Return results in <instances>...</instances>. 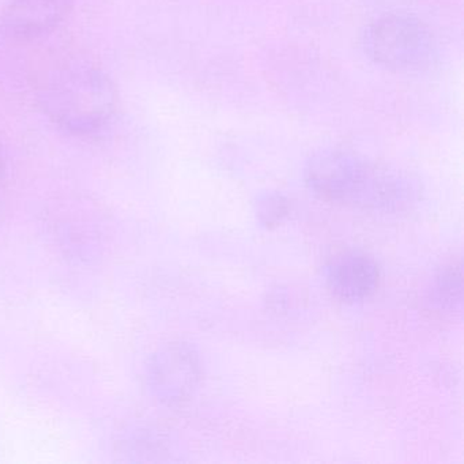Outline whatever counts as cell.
Returning a JSON list of instances; mask_svg holds the SVG:
<instances>
[{
    "mask_svg": "<svg viewBox=\"0 0 464 464\" xmlns=\"http://www.w3.org/2000/svg\"><path fill=\"white\" fill-rule=\"evenodd\" d=\"M74 0H9L0 13V34L13 43L47 36L72 12Z\"/></svg>",
    "mask_w": 464,
    "mask_h": 464,
    "instance_id": "277c9868",
    "label": "cell"
},
{
    "mask_svg": "<svg viewBox=\"0 0 464 464\" xmlns=\"http://www.w3.org/2000/svg\"><path fill=\"white\" fill-rule=\"evenodd\" d=\"M36 92L47 118L69 134H96L118 110V92L111 78L81 56L51 64L40 75Z\"/></svg>",
    "mask_w": 464,
    "mask_h": 464,
    "instance_id": "6da1fadb",
    "label": "cell"
},
{
    "mask_svg": "<svg viewBox=\"0 0 464 464\" xmlns=\"http://www.w3.org/2000/svg\"><path fill=\"white\" fill-rule=\"evenodd\" d=\"M363 47L374 63L392 72H420L436 58L430 29L409 14L392 13L374 20L365 29Z\"/></svg>",
    "mask_w": 464,
    "mask_h": 464,
    "instance_id": "3957f363",
    "label": "cell"
},
{
    "mask_svg": "<svg viewBox=\"0 0 464 464\" xmlns=\"http://www.w3.org/2000/svg\"><path fill=\"white\" fill-rule=\"evenodd\" d=\"M305 180L320 199L357 208H392L410 197L406 179L343 151L314 157Z\"/></svg>",
    "mask_w": 464,
    "mask_h": 464,
    "instance_id": "7a4b0ae2",
    "label": "cell"
},
{
    "mask_svg": "<svg viewBox=\"0 0 464 464\" xmlns=\"http://www.w3.org/2000/svg\"><path fill=\"white\" fill-rule=\"evenodd\" d=\"M461 293H463V276H461L460 263L445 266L437 276V300L445 308L455 309L461 304Z\"/></svg>",
    "mask_w": 464,
    "mask_h": 464,
    "instance_id": "52a82bcc",
    "label": "cell"
},
{
    "mask_svg": "<svg viewBox=\"0 0 464 464\" xmlns=\"http://www.w3.org/2000/svg\"><path fill=\"white\" fill-rule=\"evenodd\" d=\"M200 379L198 355L187 346L168 349L157 363L156 380L169 401H181L191 393Z\"/></svg>",
    "mask_w": 464,
    "mask_h": 464,
    "instance_id": "8992f818",
    "label": "cell"
},
{
    "mask_svg": "<svg viewBox=\"0 0 464 464\" xmlns=\"http://www.w3.org/2000/svg\"><path fill=\"white\" fill-rule=\"evenodd\" d=\"M287 211H289V205L286 199L282 197H271L262 203L259 216L266 225H273L278 224L286 216Z\"/></svg>",
    "mask_w": 464,
    "mask_h": 464,
    "instance_id": "ba28073f",
    "label": "cell"
},
{
    "mask_svg": "<svg viewBox=\"0 0 464 464\" xmlns=\"http://www.w3.org/2000/svg\"><path fill=\"white\" fill-rule=\"evenodd\" d=\"M7 186H9V165L4 154L0 153V208L6 197Z\"/></svg>",
    "mask_w": 464,
    "mask_h": 464,
    "instance_id": "9c48e42d",
    "label": "cell"
},
{
    "mask_svg": "<svg viewBox=\"0 0 464 464\" xmlns=\"http://www.w3.org/2000/svg\"><path fill=\"white\" fill-rule=\"evenodd\" d=\"M379 282V265L365 252H343L328 266V289L343 303L368 300L376 292Z\"/></svg>",
    "mask_w": 464,
    "mask_h": 464,
    "instance_id": "5b68a950",
    "label": "cell"
}]
</instances>
